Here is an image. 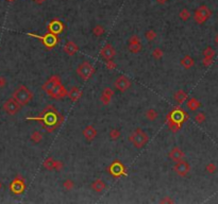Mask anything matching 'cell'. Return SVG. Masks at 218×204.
Returning <instances> with one entry per match:
<instances>
[{
    "label": "cell",
    "instance_id": "d6a6232c",
    "mask_svg": "<svg viewBox=\"0 0 218 204\" xmlns=\"http://www.w3.org/2000/svg\"><path fill=\"white\" fill-rule=\"evenodd\" d=\"M179 16H180L181 19L184 20V22H186V20H188L189 17H191V13H189V11L187 10V9H183V10L180 12Z\"/></svg>",
    "mask_w": 218,
    "mask_h": 204
},
{
    "label": "cell",
    "instance_id": "8fae6325",
    "mask_svg": "<svg viewBox=\"0 0 218 204\" xmlns=\"http://www.w3.org/2000/svg\"><path fill=\"white\" fill-rule=\"evenodd\" d=\"M59 84H61V79H60V76H52L51 78H49L45 83H44L42 88H43V90H45L47 94H49V92H51L55 86H57Z\"/></svg>",
    "mask_w": 218,
    "mask_h": 204
},
{
    "label": "cell",
    "instance_id": "ba28073f",
    "mask_svg": "<svg viewBox=\"0 0 218 204\" xmlns=\"http://www.w3.org/2000/svg\"><path fill=\"white\" fill-rule=\"evenodd\" d=\"M114 86H115V88L117 90H119L120 92H125L126 90H128L130 87H131V81H130L127 76H120L116 79Z\"/></svg>",
    "mask_w": 218,
    "mask_h": 204
},
{
    "label": "cell",
    "instance_id": "7bdbcfd3",
    "mask_svg": "<svg viewBox=\"0 0 218 204\" xmlns=\"http://www.w3.org/2000/svg\"><path fill=\"white\" fill-rule=\"evenodd\" d=\"M33 1L35 2V3H38V4H42V3H44L45 0H33Z\"/></svg>",
    "mask_w": 218,
    "mask_h": 204
},
{
    "label": "cell",
    "instance_id": "4316f807",
    "mask_svg": "<svg viewBox=\"0 0 218 204\" xmlns=\"http://www.w3.org/2000/svg\"><path fill=\"white\" fill-rule=\"evenodd\" d=\"M157 112L153 108H150V110H148L147 112H146V118H147L149 121H154V120H157Z\"/></svg>",
    "mask_w": 218,
    "mask_h": 204
},
{
    "label": "cell",
    "instance_id": "8992f818",
    "mask_svg": "<svg viewBox=\"0 0 218 204\" xmlns=\"http://www.w3.org/2000/svg\"><path fill=\"white\" fill-rule=\"evenodd\" d=\"M210 16H211V11L208 10V8H206L205 6H202L195 12V20L198 24H203L205 20L208 19Z\"/></svg>",
    "mask_w": 218,
    "mask_h": 204
},
{
    "label": "cell",
    "instance_id": "d4e9b609",
    "mask_svg": "<svg viewBox=\"0 0 218 204\" xmlns=\"http://www.w3.org/2000/svg\"><path fill=\"white\" fill-rule=\"evenodd\" d=\"M186 105H187V108H189L191 111H197L199 108L201 106V103L199 102L198 100H197L196 98H191L188 101H187V103H186Z\"/></svg>",
    "mask_w": 218,
    "mask_h": 204
},
{
    "label": "cell",
    "instance_id": "ab89813d",
    "mask_svg": "<svg viewBox=\"0 0 218 204\" xmlns=\"http://www.w3.org/2000/svg\"><path fill=\"white\" fill-rule=\"evenodd\" d=\"M6 79L4 76H0V88H3V87L6 86Z\"/></svg>",
    "mask_w": 218,
    "mask_h": 204
},
{
    "label": "cell",
    "instance_id": "9c48e42d",
    "mask_svg": "<svg viewBox=\"0 0 218 204\" xmlns=\"http://www.w3.org/2000/svg\"><path fill=\"white\" fill-rule=\"evenodd\" d=\"M25 181H24V178L22 177H17L15 180L11 183L10 185V188H11V191L15 194H20L25 191Z\"/></svg>",
    "mask_w": 218,
    "mask_h": 204
},
{
    "label": "cell",
    "instance_id": "484cf974",
    "mask_svg": "<svg viewBox=\"0 0 218 204\" xmlns=\"http://www.w3.org/2000/svg\"><path fill=\"white\" fill-rule=\"evenodd\" d=\"M54 164H55V161L52 157H47V159L44 161L43 166L44 168L47 169V170H53V169H54Z\"/></svg>",
    "mask_w": 218,
    "mask_h": 204
},
{
    "label": "cell",
    "instance_id": "7a4b0ae2",
    "mask_svg": "<svg viewBox=\"0 0 218 204\" xmlns=\"http://www.w3.org/2000/svg\"><path fill=\"white\" fill-rule=\"evenodd\" d=\"M13 98L15 99L20 105H27L30 101L33 99V94L30 92V89L25 85H20L14 90Z\"/></svg>",
    "mask_w": 218,
    "mask_h": 204
},
{
    "label": "cell",
    "instance_id": "60d3db41",
    "mask_svg": "<svg viewBox=\"0 0 218 204\" xmlns=\"http://www.w3.org/2000/svg\"><path fill=\"white\" fill-rule=\"evenodd\" d=\"M212 63L213 61L211 57H204V60H203V65H204V66H210Z\"/></svg>",
    "mask_w": 218,
    "mask_h": 204
},
{
    "label": "cell",
    "instance_id": "d590c367",
    "mask_svg": "<svg viewBox=\"0 0 218 204\" xmlns=\"http://www.w3.org/2000/svg\"><path fill=\"white\" fill-rule=\"evenodd\" d=\"M195 120H196V122H198V124H201V122H203L205 120V115L203 114L202 112H199L198 114L195 116Z\"/></svg>",
    "mask_w": 218,
    "mask_h": 204
},
{
    "label": "cell",
    "instance_id": "7402d4cb",
    "mask_svg": "<svg viewBox=\"0 0 218 204\" xmlns=\"http://www.w3.org/2000/svg\"><path fill=\"white\" fill-rule=\"evenodd\" d=\"M90 187H92V189L94 191L101 192V191H103L104 189L106 188V184L103 182L102 180H100V178H97V180H95L94 182L92 183Z\"/></svg>",
    "mask_w": 218,
    "mask_h": 204
},
{
    "label": "cell",
    "instance_id": "bcb514c9",
    "mask_svg": "<svg viewBox=\"0 0 218 204\" xmlns=\"http://www.w3.org/2000/svg\"><path fill=\"white\" fill-rule=\"evenodd\" d=\"M216 43L218 44V35H217V37H216Z\"/></svg>",
    "mask_w": 218,
    "mask_h": 204
},
{
    "label": "cell",
    "instance_id": "836d02e7",
    "mask_svg": "<svg viewBox=\"0 0 218 204\" xmlns=\"http://www.w3.org/2000/svg\"><path fill=\"white\" fill-rule=\"evenodd\" d=\"M163 51L162 49H160V48H155V49L152 51V57H153V59L155 60H160L163 57Z\"/></svg>",
    "mask_w": 218,
    "mask_h": 204
},
{
    "label": "cell",
    "instance_id": "277c9868",
    "mask_svg": "<svg viewBox=\"0 0 218 204\" xmlns=\"http://www.w3.org/2000/svg\"><path fill=\"white\" fill-rule=\"evenodd\" d=\"M77 75L80 76L82 80H89V79L94 75L95 73V67L93 66L89 62L85 61L83 63H81L76 69Z\"/></svg>",
    "mask_w": 218,
    "mask_h": 204
},
{
    "label": "cell",
    "instance_id": "74e56055",
    "mask_svg": "<svg viewBox=\"0 0 218 204\" xmlns=\"http://www.w3.org/2000/svg\"><path fill=\"white\" fill-rule=\"evenodd\" d=\"M106 68L108 69H110V70H114V69L116 68V64L114 63L113 61H106Z\"/></svg>",
    "mask_w": 218,
    "mask_h": 204
},
{
    "label": "cell",
    "instance_id": "b9f144b4",
    "mask_svg": "<svg viewBox=\"0 0 218 204\" xmlns=\"http://www.w3.org/2000/svg\"><path fill=\"white\" fill-rule=\"evenodd\" d=\"M161 203H173V201L171 200L170 198H168V197H166L165 199H163V200H161Z\"/></svg>",
    "mask_w": 218,
    "mask_h": 204
},
{
    "label": "cell",
    "instance_id": "603a6c76",
    "mask_svg": "<svg viewBox=\"0 0 218 204\" xmlns=\"http://www.w3.org/2000/svg\"><path fill=\"white\" fill-rule=\"evenodd\" d=\"M195 65V61L192 57L189 55H185L182 60H181V66L185 69H189L191 67H192Z\"/></svg>",
    "mask_w": 218,
    "mask_h": 204
},
{
    "label": "cell",
    "instance_id": "4fadbf2b",
    "mask_svg": "<svg viewBox=\"0 0 218 204\" xmlns=\"http://www.w3.org/2000/svg\"><path fill=\"white\" fill-rule=\"evenodd\" d=\"M129 50L132 53H138L141 50V39L137 35H132L129 38Z\"/></svg>",
    "mask_w": 218,
    "mask_h": 204
},
{
    "label": "cell",
    "instance_id": "e0dca14e",
    "mask_svg": "<svg viewBox=\"0 0 218 204\" xmlns=\"http://www.w3.org/2000/svg\"><path fill=\"white\" fill-rule=\"evenodd\" d=\"M82 133L87 141H93L97 136V130L93 126H86L83 129Z\"/></svg>",
    "mask_w": 218,
    "mask_h": 204
},
{
    "label": "cell",
    "instance_id": "4dcf8cb0",
    "mask_svg": "<svg viewBox=\"0 0 218 204\" xmlns=\"http://www.w3.org/2000/svg\"><path fill=\"white\" fill-rule=\"evenodd\" d=\"M73 187H75V183H73V180H69V178H67V180L64 181L63 183V188L65 190H71V189H73Z\"/></svg>",
    "mask_w": 218,
    "mask_h": 204
},
{
    "label": "cell",
    "instance_id": "ee69618b",
    "mask_svg": "<svg viewBox=\"0 0 218 204\" xmlns=\"http://www.w3.org/2000/svg\"><path fill=\"white\" fill-rule=\"evenodd\" d=\"M157 1L159 2V3H161V4H164L167 1V0H157Z\"/></svg>",
    "mask_w": 218,
    "mask_h": 204
},
{
    "label": "cell",
    "instance_id": "1f68e13d",
    "mask_svg": "<svg viewBox=\"0 0 218 204\" xmlns=\"http://www.w3.org/2000/svg\"><path fill=\"white\" fill-rule=\"evenodd\" d=\"M145 37L148 41H152L157 38V33H155V31H153V30H148L145 33Z\"/></svg>",
    "mask_w": 218,
    "mask_h": 204
},
{
    "label": "cell",
    "instance_id": "9a60e30c",
    "mask_svg": "<svg viewBox=\"0 0 218 204\" xmlns=\"http://www.w3.org/2000/svg\"><path fill=\"white\" fill-rule=\"evenodd\" d=\"M48 95L53 99H62L67 95V90L65 89V87L61 83V84H59L57 86H55Z\"/></svg>",
    "mask_w": 218,
    "mask_h": 204
},
{
    "label": "cell",
    "instance_id": "44dd1931",
    "mask_svg": "<svg viewBox=\"0 0 218 204\" xmlns=\"http://www.w3.org/2000/svg\"><path fill=\"white\" fill-rule=\"evenodd\" d=\"M63 28H64L63 24H62L61 22H59V20H52V22H50L48 29L50 30V32H51L52 34H59L63 31Z\"/></svg>",
    "mask_w": 218,
    "mask_h": 204
},
{
    "label": "cell",
    "instance_id": "f1b7e54d",
    "mask_svg": "<svg viewBox=\"0 0 218 204\" xmlns=\"http://www.w3.org/2000/svg\"><path fill=\"white\" fill-rule=\"evenodd\" d=\"M42 139H43V136H42V134L39 133L38 131H34L33 133L31 134V140L33 141V143H41Z\"/></svg>",
    "mask_w": 218,
    "mask_h": 204
},
{
    "label": "cell",
    "instance_id": "ffe728a7",
    "mask_svg": "<svg viewBox=\"0 0 218 204\" xmlns=\"http://www.w3.org/2000/svg\"><path fill=\"white\" fill-rule=\"evenodd\" d=\"M81 95H82V92H81L80 88L77 86L71 87V88L69 89V92H67V96H68V98L73 102L78 101L79 99L81 98Z\"/></svg>",
    "mask_w": 218,
    "mask_h": 204
},
{
    "label": "cell",
    "instance_id": "52a82bcc",
    "mask_svg": "<svg viewBox=\"0 0 218 204\" xmlns=\"http://www.w3.org/2000/svg\"><path fill=\"white\" fill-rule=\"evenodd\" d=\"M173 170L176 171L178 175L180 177H186L188 175L189 170H191V166L187 162L181 159L179 162H176V165L173 167Z\"/></svg>",
    "mask_w": 218,
    "mask_h": 204
},
{
    "label": "cell",
    "instance_id": "f6af8a7d",
    "mask_svg": "<svg viewBox=\"0 0 218 204\" xmlns=\"http://www.w3.org/2000/svg\"><path fill=\"white\" fill-rule=\"evenodd\" d=\"M1 188H2V183L0 182V190H1Z\"/></svg>",
    "mask_w": 218,
    "mask_h": 204
},
{
    "label": "cell",
    "instance_id": "83f0119b",
    "mask_svg": "<svg viewBox=\"0 0 218 204\" xmlns=\"http://www.w3.org/2000/svg\"><path fill=\"white\" fill-rule=\"evenodd\" d=\"M103 33H104V28L100 25H97L96 27H94V29H93V34H94L96 37L102 36Z\"/></svg>",
    "mask_w": 218,
    "mask_h": 204
},
{
    "label": "cell",
    "instance_id": "e575fe53",
    "mask_svg": "<svg viewBox=\"0 0 218 204\" xmlns=\"http://www.w3.org/2000/svg\"><path fill=\"white\" fill-rule=\"evenodd\" d=\"M203 55H204V57H211V59H213V57L215 55V51L213 48L208 47L203 51Z\"/></svg>",
    "mask_w": 218,
    "mask_h": 204
},
{
    "label": "cell",
    "instance_id": "7c38bea8",
    "mask_svg": "<svg viewBox=\"0 0 218 204\" xmlns=\"http://www.w3.org/2000/svg\"><path fill=\"white\" fill-rule=\"evenodd\" d=\"M29 35L42 39L43 43H44V45H45L47 48H50V49L54 47V46L57 45V38L55 37V35L54 34H52V33L46 34L45 36H38V35H34V34H29Z\"/></svg>",
    "mask_w": 218,
    "mask_h": 204
},
{
    "label": "cell",
    "instance_id": "6da1fadb",
    "mask_svg": "<svg viewBox=\"0 0 218 204\" xmlns=\"http://www.w3.org/2000/svg\"><path fill=\"white\" fill-rule=\"evenodd\" d=\"M187 115L182 110H175L167 116V122H168L169 129L172 132H177L180 130L182 122L185 121Z\"/></svg>",
    "mask_w": 218,
    "mask_h": 204
},
{
    "label": "cell",
    "instance_id": "8d00e7d4",
    "mask_svg": "<svg viewBox=\"0 0 218 204\" xmlns=\"http://www.w3.org/2000/svg\"><path fill=\"white\" fill-rule=\"evenodd\" d=\"M205 170L208 171V173H214L215 171H216V166H215V164L210 163V164H208V165H206Z\"/></svg>",
    "mask_w": 218,
    "mask_h": 204
},
{
    "label": "cell",
    "instance_id": "5bb4252c",
    "mask_svg": "<svg viewBox=\"0 0 218 204\" xmlns=\"http://www.w3.org/2000/svg\"><path fill=\"white\" fill-rule=\"evenodd\" d=\"M100 54H101V57L105 60V61H110V60H112L113 57H115L116 50H115V48L111 45V44H106L102 49H101Z\"/></svg>",
    "mask_w": 218,
    "mask_h": 204
},
{
    "label": "cell",
    "instance_id": "5b68a950",
    "mask_svg": "<svg viewBox=\"0 0 218 204\" xmlns=\"http://www.w3.org/2000/svg\"><path fill=\"white\" fill-rule=\"evenodd\" d=\"M2 108H3V111L6 113V114L13 116L19 112L20 108H22V105H20V104L18 103L14 98H10L6 101H4Z\"/></svg>",
    "mask_w": 218,
    "mask_h": 204
},
{
    "label": "cell",
    "instance_id": "30bf717a",
    "mask_svg": "<svg viewBox=\"0 0 218 204\" xmlns=\"http://www.w3.org/2000/svg\"><path fill=\"white\" fill-rule=\"evenodd\" d=\"M109 172L113 175L114 178H119L121 175H127L126 171H125V167L120 162H114L110 167H109Z\"/></svg>",
    "mask_w": 218,
    "mask_h": 204
},
{
    "label": "cell",
    "instance_id": "d6986e66",
    "mask_svg": "<svg viewBox=\"0 0 218 204\" xmlns=\"http://www.w3.org/2000/svg\"><path fill=\"white\" fill-rule=\"evenodd\" d=\"M79 51V47L77 46V44H75L73 41H67L66 45L64 46V52L66 53L69 57H73Z\"/></svg>",
    "mask_w": 218,
    "mask_h": 204
},
{
    "label": "cell",
    "instance_id": "f546056e",
    "mask_svg": "<svg viewBox=\"0 0 218 204\" xmlns=\"http://www.w3.org/2000/svg\"><path fill=\"white\" fill-rule=\"evenodd\" d=\"M120 135L121 134H120V131L118 129H112L109 133V136L112 140H117L120 137Z\"/></svg>",
    "mask_w": 218,
    "mask_h": 204
},
{
    "label": "cell",
    "instance_id": "2e32d148",
    "mask_svg": "<svg viewBox=\"0 0 218 204\" xmlns=\"http://www.w3.org/2000/svg\"><path fill=\"white\" fill-rule=\"evenodd\" d=\"M113 95H114V92H113L110 87H105V88L102 90L101 96H100V101L102 102L103 105H108V104L111 103Z\"/></svg>",
    "mask_w": 218,
    "mask_h": 204
},
{
    "label": "cell",
    "instance_id": "7dc6e473",
    "mask_svg": "<svg viewBox=\"0 0 218 204\" xmlns=\"http://www.w3.org/2000/svg\"><path fill=\"white\" fill-rule=\"evenodd\" d=\"M8 1H10V2H12V1H13V0H8Z\"/></svg>",
    "mask_w": 218,
    "mask_h": 204
},
{
    "label": "cell",
    "instance_id": "cb8c5ba5",
    "mask_svg": "<svg viewBox=\"0 0 218 204\" xmlns=\"http://www.w3.org/2000/svg\"><path fill=\"white\" fill-rule=\"evenodd\" d=\"M173 98H175V100L177 101L179 104H182L183 102L187 99V94L184 92V90L180 89V90H178V92H176L175 97H173Z\"/></svg>",
    "mask_w": 218,
    "mask_h": 204
},
{
    "label": "cell",
    "instance_id": "3957f363",
    "mask_svg": "<svg viewBox=\"0 0 218 204\" xmlns=\"http://www.w3.org/2000/svg\"><path fill=\"white\" fill-rule=\"evenodd\" d=\"M148 139H149L148 134L146 133L145 131H143L141 129H136L135 131L129 136L130 143L135 148H137V149L143 148L144 146L148 143Z\"/></svg>",
    "mask_w": 218,
    "mask_h": 204
},
{
    "label": "cell",
    "instance_id": "ac0fdd59",
    "mask_svg": "<svg viewBox=\"0 0 218 204\" xmlns=\"http://www.w3.org/2000/svg\"><path fill=\"white\" fill-rule=\"evenodd\" d=\"M168 156L171 161L179 162V161H181V159H183V157H184V152H183L180 148L175 147V148H172L171 151L168 153Z\"/></svg>",
    "mask_w": 218,
    "mask_h": 204
},
{
    "label": "cell",
    "instance_id": "f35d334b",
    "mask_svg": "<svg viewBox=\"0 0 218 204\" xmlns=\"http://www.w3.org/2000/svg\"><path fill=\"white\" fill-rule=\"evenodd\" d=\"M62 169H63V164H62V162H60V161H55V164H54V169H53V170L61 171Z\"/></svg>",
    "mask_w": 218,
    "mask_h": 204
}]
</instances>
